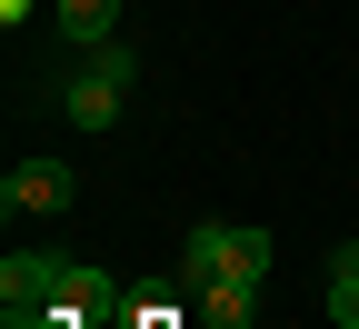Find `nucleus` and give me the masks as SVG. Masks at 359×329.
Wrapping results in <instances>:
<instances>
[{"instance_id":"obj_1","label":"nucleus","mask_w":359,"mask_h":329,"mask_svg":"<svg viewBox=\"0 0 359 329\" xmlns=\"http://www.w3.org/2000/svg\"><path fill=\"white\" fill-rule=\"evenodd\" d=\"M130 80H140V51H130V40L70 51V60H60V120H70V130H120V120H130Z\"/></svg>"},{"instance_id":"obj_2","label":"nucleus","mask_w":359,"mask_h":329,"mask_svg":"<svg viewBox=\"0 0 359 329\" xmlns=\"http://www.w3.org/2000/svg\"><path fill=\"white\" fill-rule=\"evenodd\" d=\"M200 279H269V229H250V220H200V229H180L170 290H200Z\"/></svg>"},{"instance_id":"obj_3","label":"nucleus","mask_w":359,"mask_h":329,"mask_svg":"<svg viewBox=\"0 0 359 329\" xmlns=\"http://www.w3.org/2000/svg\"><path fill=\"white\" fill-rule=\"evenodd\" d=\"M70 200H80L70 160H11V180H0V210L11 220H70Z\"/></svg>"},{"instance_id":"obj_4","label":"nucleus","mask_w":359,"mask_h":329,"mask_svg":"<svg viewBox=\"0 0 359 329\" xmlns=\"http://www.w3.org/2000/svg\"><path fill=\"white\" fill-rule=\"evenodd\" d=\"M60 279H70L60 250H11V260H0V319H40L60 300Z\"/></svg>"},{"instance_id":"obj_5","label":"nucleus","mask_w":359,"mask_h":329,"mask_svg":"<svg viewBox=\"0 0 359 329\" xmlns=\"http://www.w3.org/2000/svg\"><path fill=\"white\" fill-rule=\"evenodd\" d=\"M50 30L60 51H100V40H120V0H50Z\"/></svg>"},{"instance_id":"obj_6","label":"nucleus","mask_w":359,"mask_h":329,"mask_svg":"<svg viewBox=\"0 0 359 329\" xmlns=\"http://www.w3.org/2000/svg\"><path fill=\"white\" fill-rule=\"evenodd\" d=\"M180 300H190L210 329H250L259 319V279H200V290H180Z\"/></svg>"},{"instance_id":"obj_7","label":"nucleus","mask_w":359,"mask_h":329,"mask_svg":"<svg viewBox=\"0 0 359 329\" xmlns=\"http://www.w3.org/2000/svg\"><path fill=\"white\" fill-rule=\"evenodd\" d=\"M330 309H339V329H359V240L330 250Z\"/></svg>"}]
</instances>
